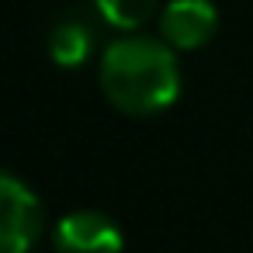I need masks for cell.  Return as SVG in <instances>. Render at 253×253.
Here are the masks:
<instances>
[{
    "mask_svg": "<svg viewBox=\"0 0 253 253\" xmlns=\"http://www.w3.org/2000/svg\"><path fill=\"white\" fill-rule=\"evenodd\" d=\"M101 90L104 97L135 118L167 111L180 94L177 56L167 42L146 35H125L111 42L101 56Z\"/></svg>",
    "mask_w": 253,
    "mask_h": 253,
    "instance_id": "6da1fadb",
    "label": "cell"
},
{
    "mask_svg": "<svg viewBox=\"0 0 253 253\" xmlns=\"http://www.w3.org/2000/svg\"><path fill=\"white\" fill-rule=\"evenodd\" d=\"M42 225H45V211L35 191L14 173H4L0 177V250L28 253L39 243Z\"/></svg>",
    "mask_w": 253,
    "mask_h": 253,
    "instance_id": "7a4b0ae2",
    "label": "cell"
},
{
    "mask_svg": "<svg viewBox=\"0 0 253 253\" xmlns=\"http://www.w3.org/2000/svg\"><path fill=\"white\" fill-rule=\"evenodd\" d=\"M160 32L170 49H205L218 32V11L211 0H170L160 11Z\"/></svg>",
    "mask_w": 253,
    "mask_h": 253,
    "instance_id": "3957f363",
    "label": "cell"
},
{
    "mask_svg": "<svg viewBox=\"0 0 253 253\" xmlns=\"http://www.w3.org/2000/svg\"><path fill=\"white\" fill-rule=\"evenodd\" d=\"M122 246L118 222L94 208L70 211L56 225V253H122Z\"/></svg>",
    "mask_w": 253,
    "mask_h": 253,
    "instance_id": "277c9868",
    "label": "cell"
},
{
    "mask_svg": "<svg viewBox=\"0 0 253 253\" xmlns=\"http://www.w3.org/2000/svg\"><path fill=\"white\" fill-rule=\"evenodd\" d=\"M90 45H94V32L84 21H77V18L59 21L49 32V56L59 66H80L90 56Z\"/></svg>",
    "mask_w": 253,
    "mask_h": 253,
    "instance_id": "5b68a950",
    "label": "cell"
},
{
    "mask_svg": "<svg viewBox=\"0 0 253 253\" xmlns=\"http://www.w3.org/2000/svg\"><path fill=\"white\" fill-rule=\"evenodd\" d=\"M94 7H97V14H101L111 28H118V32H135V28H142V25L153 18L156 0H94Z\"/></svg>",
    "mask_w": 253,
    "mask_h": 253,
    "instance_id": "8992f818",
    "label": "cell"
}]
</instances>
